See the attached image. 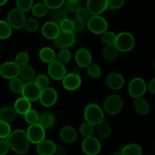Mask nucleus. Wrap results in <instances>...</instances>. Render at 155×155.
<instances>
[{"mask_svg":"<svg viewBox=\"0 0 155 155\" xmlns=\"http://www.w3.org/2000/svg\"><path fill=\"white\" fill-rule=\"evenodd\" d=\"M6 140L10 149L18 154H27L30 149V142L27 136V133L21 129L12 131Z\"/></svg>","mask_w":155,"mask_h":155,"instance_id":"nucleus-1","label":"nucleus"},{"mask_svg":"<svg viewBox=\"0 0 155 155\" xmlns=\"http://www.w3.org/2000/svg\"><path fill=\"white\" fill-rule=\"evenodd\" d=\"M83 116L86 122L95 127L105 120L104 110L95 103H90L86 106L83 111Z\"/></svg>","mask_w":155,"mask_h":155,"instance_id":"nucleus-2","label":"nucleus"},{"mask_svg":"<svg viewBox=\"0 0 155 155\" xmlns=\"http://www.w3.org/2000/svg\"><path fill=\"white\" fill-rule=\"evenodd\" d=\"M114 45L120 52H128L134 48L136 39L129 32H121L119 34H117Z\"/></svg>","mask_w":155,"mask_h":155,"instance_id":"nucleus-3","label":"nucleus"},{"mask_svg":"<svg viewBox=\"0 0 155 155\" xmlns=\"http://www.w3.org/2000/svg\"><path fill=\"white\" fill-rule=\"evenodd\" d=\"M124 107V101L120 95L112 94L104 99L103 104V110L108 115H117L122 110Z\"/></svg>","mask_w":155,"mask_h":155,"instance_id":"nucleus-4","label":"nucleus"},{"mask_svg":"<svg viewBox=\"0 0 155 155\" xmlns=\"http://www.w3.org/2000/svg\"><path fill=\"white\" fill-rule=\"evenodd\" d=\"M88 30L95 35H101L108 29V22L101 15H91L86 21Z\"/></svg>","mask_w":155,"mask_h":155,"instance_id":"nucleus-5","label":"nucleus"},{"mask_svg":"<svg viewBox=\"0 0 155 155\" xmlns=\"http://www.w3.org/2000/svg\"><path fill=\"white\" fill-rule=\"evenodd\" d=\"M148 90V84L142 77L132 79L128 85V93L132 98H137L143 97Z\"/></svg>","mask_w":155,"mask_h":155,"instance_id":"nucleus-6","label":"nucleus"},{"mask_svg":"<svg viewBox=\"0 0 155 155\" xmlns=\"http://www.w3.org/2000/svg\"><path fill=\"white\" fill-rule=\"evenodd\" d=\"M25 12H22L18 8L11 9L7 14V22L10 24L12 29L21 30L24 28L26 17Z\"/></svg>","mask_w":155,"mask_h":155,"instance_id":"nucleus-7","label":"nucleus"},{"mask_svg":"<svg viewBox=\"0 0 155 155\" xmlns=\"http://www.w3.org/2000/svg\"><path fill=\"white\" fill-rule=\"evenodd\" d=\"M26 133H27V136L30 143L35 144V145H37L38 143L44 140L46 135L45 129H44L39 124L29 125Z\"/></svg>","mask_w":155,"mask_h":155,"instance_id":"nucleus-8","label":"nucleus"},{"mask_svg":"<svg viewBox=\"0 0 155 155\" xmlns=\"http://www.w3.org/2000/svg\"><path fill=\"white\" fill-rule=\"evenodd\" d=\"M58 98V92L55 89L51 86H48L42 89L39 101L44 107H51L56 104Z\"/></svg>","mask_w":155,"mask_h":155,"instance_id":"nucleus-9","label":"nucleus"},{"mask_svg":"<svg viewBox=\"0 0 155 155\" xmlns=\"http://www.w3.org/2000/svg\"><path fill=\"white\" fill-rule=\"evenodd\" d=\"M82 151L86 155H98L101 150L100 141L95 136L84 138L81 145Z\"/></svg>","mask_w":155,"mask_h":155,"instance_id":"nucleus-10","label":"nucleus"},{"mask_svg":"<svg viewBox=\"0 0 155 155\" xmlns=\"http://www.w3.org/2000/svg\"><path fill=\"white\" fill-rule=\"evenodd\" d=\"M48 76L55 81H60L67 74V69L65 64L61 63L58 60L48 64L47 68Z\"/></svg>","mask_w":155,"mask_h":155,"instance_id":"nucleus-11","label":"nucleus"},{"mask_svg":"<svg viewBox=\"0 0 155 155\" xmlns=\"http://www.w3.org/2000/svg\"><path fill=\"white\" fill-rule=\"evenodd\" d=\"M53 41H54V45L60 49L69 48L75 45L77 37L74 32L68 33V32L61 31L57 38Z\"/></svg>","mask_w":155,"mask_h":155,"instance_id":"nucleus-12","label":"nucleus"},{"mask_svg":"<svg viewBox=\"0 0 155 155\" xmlns=\"http://www.w3.org/2000/svg\"><path fill=\"white\" fill-rule=\"evenodd\" d=\"M20 67L15 61H6L0 65V76L5 80L19 77Z\"/></svg>","mask_w":155,"mask_h":155,"instance_id":"nucleus-13","label":"nucleus"},{"mask_svg":"<svg viewBox=\"0 0 155 155\" xmlns=\"http://www.w3.org/2000/svg\"><path fill=\"white\" fill-rule=\"evenodd\" d=\"M42 89L37 86L34 81H28L24 83V89H23L21 95L24 98H27L30 101H38Z\"/></svg>","mask_w":155,"mask_h":155,"instance_id":"nucleus-14","label":"nucleus"},{"mask_svg":"<svg viewBox=\"0 0 155 155\" xmlns=\"http://www.w3.org/2000/svg\"><path fill=\"white\" fill-rule=\"evenodd\" d=\"M61 81L64 89L70 92L77 90L82 84V78L80 75H77L73 73L67 74Z\"/></svg>","mask_w":155,"mask_h":155,"instance_id":"nucleus-15","label":"nucleus"},{"mask_svg":"<svg viewBox=\"0 0 155 155\" xmlns=\"http://www.w3.org/2000/svg\"><path fill=\"white\" fill-rule=\"evenodd\" d=\"M76 64L82 68H86L92 62V56L89 49L86 48H80L74 54Z\"/></svg>","mask_w":155,"mask_h":155,"instance_id":"nucleus-16","label":"nucleus"},{"mask_svg":"<svg viewBox=\"0 0 155 155\" xmlns=\"http://www.w3.org/2000/svg\"><path fill=\"white\" fill-rule=\"evenodd\" d=\"M105 83L113 90H120L125 85V79L120 73L111 72L106 77Z\"/></svg>","mask_w":155,"mask_h":155,"instance_id":"nucleus-17","label":"nucleus"},{"mask_svg":"<svg viewBox=\"0 0 155 155\" xmlns=\"http://www.w3.org/2000/svg\"><path fill=\"white\" fill-rule=\"evenodd\" d=\"M41 31H42V36L45 39H49V40H54L61 33L60 27L58 24L51 21L45 22L42 25Z\"/></svg>","mask_w":155,"mask_h":155,"instance_id":"nucleus-18","label":"nucleus"},{"mask_svg":"<svg viewBox=\"0 0 155 155\" xmlns=\"http://www.w3.org/2000/svg\"><path fill=\"white\" fill-rule=\"evenodd\" d=\"M86 8L91 15H101L107 8V0H87Z\"/></svg>","mask_w":155,"mask_h":155,"instance_id":"nucleus-19","label":"nucleus"},{"mask_svg":"<svg viewBox=\"0 0 155 155\" xmlns=\"http://www.w3.org/2000/svg\"><path fill=\"white\" fill-rule=\"evenodd\" d=\"M59 136L65 143L72 144L77 141L78 138V133L74 127L71 126H64L61 129Z\"/></svg>","mask_w":155,"mask_h":155,"instance_id":"nucleus-20","label":"nucleus"},{"mask_svg":"<svg viewBox=\"0 0 155 155\" xmlns=\"http://www.w3.org/2000/svg\"><path fill=\"white\" fill-rule=\"evenodd\" d=\"M56 147L55 142L45 139L36 145V152L39 155H54Z\"/></svg>","mask_w":155,"mask_h":155,"instance_id":"nucleus-21","label":"nucleus"},{"mask_svg":"<svg viewBox=\"0 0 155 155\" xmlns=\"http://www.w3.org/2000/svg\"><path fill=\"white\" fill-rule=\"evenodd\" d=\"M13 107L18 114L24 116L27 112H28L32 108V104L30 100L24 98V96H21L15 101Z\"/></svg>","mask_w":155,"mask_h":155,"instance_id":"nucleus-22","label":"nucleus"},{"mask_svg":"<svg viewBox=\"0 0 155 155\" xmlns=\"http://www.w3.org/2000/svg\"><path fill=\"white\" fill-rule=\"evenodd\" d=\"M56 56L57 54L55 51L51 47L45 46L41 48L39 51V58L40 61L48 64L56 60Z\"/></svg>","mask_w":155,"mask_h":155,"instance_id":"nucleus-23","label":"nucleus"},{"mask_svg":"<svg viewBox=\"0 0 155 155\" xmlns=\"http://www.w3.org/2000/svg\"><path fill=\"white\" fill-rule=\"evenodd\" d=\"M133 106H134L135 111L141 116H145L150 111L149 103L142 97L135 98Z\"/></svg>","mask_w":155,"mask_h":155,"instance_id":"nucleus-24","label":"nucleus"},{"mask_svg":"<svg viewBox=\"0 0 155 155\" xmlns=\"http://www.w3.org/2000/svg\"><path fill=\"white\" fill-rule=\"evenodd\" d=\"M17 115L18 114L13 106H5L0 110V119L9 124L16 119Z\"/></svg>","mask_w":155,"mask_h":155,"instance_id":"nucleus-25","label":"nucleus"},{"mask_svg":"<svg viewBox=\"0 0 155 155\" xmlns=\"http://www.w3.org/2000/svg\"><path fill=\"white\" fill-rule=\"evenodd\" d=\"M19 76L24 81H33L36 77V71L30 65L27 64L20 68Z\"/></svg>","mask_w":155,"mask_h":155,"instance_id":"nucleus-26","label":"nucleus"},{"mask_svg":"<svg viewBox=\"0 0 155 155\" xmlns=\"http://www.w3.org/2000/svg\"><path fill=\"white\" fill-rule=\"evenodd\" d=\"M54 121H55V118L53 114L50 113H42L39 114V120H38V123L39 125L42 126L44 129H49L54 124Z\"/></svg>","mask_w":155,"mask_h":155,"instance_id":"nucleus-27","label":"nucleus"},{"mask_svg":"<svg viewBox=\"0 0 155 155\" xmlns=\"http://www.w3.org/2000/svg\"><path fill=\"white\" fill-rule=\"evenodd\" d=\"M97 127V133L98 136L103 139H107L110 136L112 133V129L109 123L106 120V119L104 121L98 124Z\"/></svg>","mask_w":155,"mask_h":155,"instance_id":"nucleus-28","label":"nucleus"},{"mask_svg":"<svg viewBox=\"0 0 155 155\" xmlns=\"http://www.w3.org/2000/svg\"><path fill=\"white\" fill-rule=\"evenodd\" d=\"M49 10L50 9L48 8V6L44 2L35 3L31 8V12L33 16L39 18H43L45 15H47Z\"/></svg>","mask_w":155,"mask_h":155,"instance_id":"nucleus-29","label":"nucleus"},{"mask_svg":"<svg viewBox=\"0 0 155 155\" xmlns=\"http://www.w3.org/2000/svg\"><path fill=\"white\" fill-rule=\"evenodd\" d=\"M24 80L18 77L9 80V89H10L11 92H13V93L15 94H17V95H21L23 89H24Z\"/></svg>","mask_w":155,"mask_h":155,"instance_id":"nucleus-30","label":"nucleus"},{"mask_svg":"<svg viewBox=\"0 0 155 155\" xmlns=\"http://www.w3.org/2000/svg\"><path fill=\"white\" fill-rule=\"evenodd\" d=\"M120 151L123 155H142V148L137 143H130L125 145Z\"/></svg>","mask_w":155,"mask_h":155,"instance_id":"nucleus-31","label":"nucleus"},{"mask_svg":"<svg viewBox=\"0 0 155 155\" xmlns=\"http://www.w3.org/2000/svg\"><path fill=\"white\" fill-rule=\"evenodd\" d=\"M120 51L114 45H105L103 49V57L106 61H112L117 58Z\"/></svg>","mask_w":155,"mask_h":155,"instance_id":"nucleus-32","label":"nucleus"},{"mask_svg":"<svg viewBox=\"0 0 155 155\" xmlns=\"http://www.w3.org/2000/svg\"><path fill=\"white\" fill-rule=\"evenodd\" d=\"M51 11L52 12L50 15V21L56 23L58 25L63 20L68 18V12H66L65 9H62L61 8H59L54 9V10Z\"/></svg>","mask_w":155,"mask_h":155,"instance_id":"nucleus-33","label":"nucleus"},{"mask_svg":"<svg viewBox=\"0 0 155 155\" xmlns=\"http://www.w3.org/2000/svg\"><path fill=\"white\" fill-rule=\"evenodd\" d=\"M86 69L87 74L92 79L97 80V79H99L101 77L102 71H101V68H100L99 65L97 64L92 62L90 64L86 67Z\"/></svg>","mask_w":155,"mask_h":155,"instance_id":"nucleus-34","label":"nucleus"},{"mask_svg":"<svg viewBox=\"0 0 155 155\" xmlns=\"http://www.w3.org/2000/svg\"><path fill=\"white\" fill-rule=\"evenodd\" d=\"M12 27L7 21L0 20V39H7L12 36Z\"/></svg>","mask_w":155,"mask_h":155,"instance_id":"nucleus-35","label":"nucleus"},{"mask_svg":"<svg viewBox=\"0 0 155 155\" xmlns=\"http://www.w3.org/2000/svg\"><path fill=\"white\" fill-rule=\"evenodd\" d=\"M71 58H72V54H71L69 48H61L56 56V60H58L64 64L69 63Z\"/></svg>","mask_w":155,"mask_h":155,"instance_id":"nucleus-36","label":"nucleus"},{"mask_svg":"<svg viewBox=\"0 0 155 155\" xmlns=\"http://www.w3.org/2000/svg\"><path fill=\"white\" fill-rule=\"evenodd\" d=\"M94 127H95V126H93L92 124L85 121V122L83 123L80 127V134H81V136H83L84 138L92 136L94 134V132H95V128H94Z\"/></svg>","mask_w":155,"mask_h":155,"instance_id":"nucleus-37","label":"nucleus"},{"mask_svg":"<svg viewBox=\"0 0 155 155\" xmlns=\"http://www.w3.org/2000/svg\"><path fill=\"white\" fill-rule=\"evenodd\" d=\"M23 117H24V121H25L27 124H29V125H31V124H37L39 114L36 110L31 108Z\"/></svg>","mask_w":155,"mask_h":155,"instance_id":"nucleus-38","label":"nucleus"},{"mask_svg":"<svg viewBox=\"0 0 155 155\" xmlns=\"http://www.w3.org/2000/svg\"><path fill=\"white\" fill-rule=\"evenodd\" d=\"M14 61L21 68L24 65L29 64L30 62V55L26 51H20L15 55V61Z\"/></svg>","mask_w":155,"mask_h":155,"instance_id":"nucleus-39","label":"nucleus"},{"mask_svg":"<svg viewBox=\"0 0 155 155\" xmlns=\"http://www.w3.org/2000/svg\"><path fill=\"white\" fill-rule=\"evenodd\" d=\"M101 41L105 45H114L115 40H116L117 34L114 32L110 31V30H106L105 32L101 34Z\"/></svg>","mask_w":155,"mask_h":155,"instance_id":"nucleus-40","label":"nucleus"},{"mask_svg":"<svg viewBox=\"0 0 155 155\" xmlns=\"http://www.w3.org/2000/svg\"><path fill=\"white\" fill-rule=\"evenodd\" d=\"M24 29L27 32L33 33L39 29V23L37 20L33 18H26L24 24Z\"/></svg>","mask_w":155,"mask_h":155,"instance_id":"nucleus-41","label":"nucleus"},{"mask_svg":"<svg viewBox=\"0 0 155 155\" xmlns=\"http://www.w3.org/2000/svg\"><path fill=\"white\" fill-rule=\"evenodd\" d=\"M33 81L37 84V86H39L41 89L49 86V83H50L49 77L45 75V74H38V75H36Z\"/></svg>","mask_w":155,"mask_h":155,"instance_id":"nucleus-42","label":"nucleus"},{"mask_svg":"<svg viewBox=\"0 0 155 155\" xmlns=\"http://www.w3.org/2000/svg\"><path fill=\"white\" fill-rule=\"evenodd\" d=\"M12 131V127L9 123L0 119V139H7Z\"/></svg>","mask_w":155,"mask_h":155,"instance_id":"nucleus-43","label":"nucleus"},{"mask_svg":"<svg viewBox=\"0 0 155 155\" xmlns=\"http://www.w3.org/2000/svg\"><path fill=\"white\" fill-rule=\"evenodd\" d=\"M59 27H60L61 31L62 32H68V33L74 32V21L69 18H67L63 20L59 24Z\"/></svg>","mask_w":155,"mask_h":155,"instance_id":"nucleus-44","label":"nucleus"},{"mask_svg":"<svg viewBox=\"0 0 155 155\" xmlns=\"http://www.w3.org/2000/svg\"><path fill=\"white\" fill-rule=\"evenodd\" d=\"M34 0H16V7L24 12L31 10Z\"/></svg>","mask_w":155,"mask_h":155,"instance_id":"nucleus-45","label":"nucleus"},{"mask_svg":"<svg viewBox=\"0 0 155 155\" xmlns=\"http://www.w3.org/2000/svg\"><path fill=\"white\" fill-rule=\"evenodd\" d=\"M75 15V19L79 20L80 21H83V22L86 23V21H88L89 18L90 16V14L89 13L88 10L86 9V8H83L80 7L77 12L74 13Z\"/></svg>","mask_w":155,"mask_h":155,"instance_id":"nucleus-46","label":"nucleus"},{"mask_svg":"<svg viewBox=\"0 0 155 155\" xmlns=\"http://www.w3.org/2000/svg\"><path fill=\"white\" fill-rule=\"evenodd\" d=\"M64 5V9L66 10L67 12L74 14L81 7V2H80V1L76 2H71L65 1Z\"/></svg>","mask_w":155,"mask_h":155,"instance_id":"nucleus-47","label":"nucleus"},{"mask_svg":"<svg viewBox=\"0 0 155 155\" xmlns=\"http://www.w3.org/2000/svg\"><path fill=\"white\" fill-rule=\"evenodd\" d=\"M66 0H43V2L48 6L50 10L61 8L64 4Z\"/></svg>","mask_w":155,"mask_h":155,"instance_id":"nucleus-48","label":"nucleus"},{"mask_svg":"<svg viewBox=\"0 0 155 155\" xmlns=\"http://www.w3.org/2000/svg\"><path fill=\"white\" fill-rule=\"evenodd\" d=\"M125 0H107V8L112 10H117L122 8Z\"/></svg>","mask_w":155,"mask_h":155,"instance_id":"nucleus-49","label":"nucleus"},{"mask_svg":"<svg viewBox=\"0 0 155 155\" xmlns=\"http://www.w3.org/2000/svg\"><path fill=\"white\" fill-rule=\"evenodd\" d=\"M10 150L6 139H0V155H7Z\"/></svg>","mask_w":155,"mask_h":155,"instance_id":"nucleus-50","label":"nucleus"},{"mask_svg":"<svg viewBox=\"0 0 155 155\" xmlns=\"http://www.w3.org/2000/svg\"><path fill=\"white\" fill-rule=\"evenodd\" d=\"M74 21V33L77 32V33H80L82 32L84 30L85 27H86V23L83 22V21H80L79 20L77 19H73Z\"/></svg>","mask_w":155,"mask_h":155,"instance_id":"nucleus-51","label":"nucleus"},{"mask_svg":"<svg viewBox=\"0 0 155 155\" xmlns=\"http://www.w3.org/2000/svg\"><path fill=\"white\" fill-rule=\"evenodd\" d=\"M67 153H68V151L65 147L57 146L54 151V155H67Z\"/></svg>","mask_w":155,"mask_h":155,"instance_id":"nucleus-52","label":"nucleus"},{"mask_svg":"<svg viewBox=\"0 0 155 155\" xmlns=\"http://www.w3.org/2000/svg\"><path fill=\"white\" fill-rule=\"evenodd\" d=\"M148 89L150 91V92L155 95V77L151 79L148 83Z\"/></svg>","mask_w":155,"mask_h":155,"instance_id":"nucleus-53","label":"nucleus"},{"mask_svg":"<svg viewBox=\"0 0 155 155\" xmlns=\"http://www.w3.org/2000/svg\"><path fill=\"white\" fill-rule=\"evenodd\" d=\"M81 70H82V68H80V66H78L77 64H76L75 66L73 68L72 72H71V73H73V74H77V75H80V73H81Z\"/></svg>","mask_w":155,"mask_h":155,"instance_id":"nucleus-54","label":"nucleus"},{"mask_svg":"<svg viewBox=\"0 0 155 155\" xmlns=\"http://www.w3.org/2000/svg\"><path fill=\"white\" fill-rule=\"evenodd\" d=\"M8 0H0V7L5 5L8 2Z\"/></svg>","mask_w":155,"mask_h":155,"instance_id":"nucleus-55","label":"nucleus"},{"mask_svg":"<svg viewBox=\"0 0 155 155\" xmlns=\"http://www.w3.org/2000/svg\"><path fill=\"white\" fill-rule=\"evenodd\" d=\"M111 155H123V154L122 153H121V151H115V152H114Z\"/></svg>","mask_w":155,"mask_h":155,"instance_id":"nucleus-56","label":"nucleus"},{"mask_svg":"<svg viewBox=\"0 0 155 155\" xmlns=\"http://www.w3.org/2000/svg\"><path fill=\"white\" fill-rule=\"evenodd\" d=\"M68 2H79L80 0H66Z\"/></svg>","mask_w":155,"mask_h":155,"instance_id":"nucleus-57","label":"nucleus"},{"mask_svg":"<svg viewBox=\"0 0 155 155\" xmlns=\"http://www.w3.org/2000/svg\"><path fill=\"white\" fill-rule=\"evenodd\" d=\"M154 71H155V61H154Z\"/></svg>","mask_w":155,"mask_h":155,"instance_id":"nucleus-58","label":"nucleus"},{"mask_svg":"<svg viewBox=\"0 0 155 155\" xmlns=\"http://www.w3.org/2000/svg\"><path fill=\"white\" fill-rule=\"evenodd\" d=\"M0 51H1V45H0Z\"/></svg>","mask_w":155,"mask_h":155,"instance_id":"nucleus-59","label":"nucleus"},{"mask_svg":"<svg viewBox=\"0 0 155 155\" xmlns=\"http://www.w3.org/2000/svg\"><path fill=\"white\" fill-rule=\"evenodd\" d=\"M154 154H155V147H154Z\"/></svg>","mask_w":155,"mask_h":155,"instance_id":"nucleus-60","label":"nucleus"},{"mask_svg":"<svg viewBox=\"0 0 155 155\" xmlns=\"http://www.w3.org/2000/svg\"><path fill=\"white\" fill-rule=\"evenodd\" d=\"M1 108H2V107H0V110H1Z\"/></svg>","mask_w":155,"mask_h":155,"instance_id":"nucleus-61","label":"nucleus"},{"mask_svg":"<svg viewBox=\"0 0 155 155\" xmlns=\"http://www.w3.org/2000/svg\"><path fill=\"white\" fill-rule=\"evenodd\" d=\"M154 104H155V100H154Z\"/></svg>","mask_w":155,"mask_h":155,"instance_id":"nucleus-62","label":"nucleus"}]
</instances>
